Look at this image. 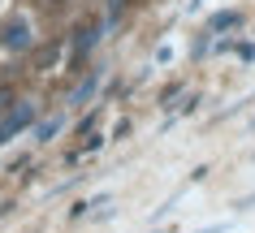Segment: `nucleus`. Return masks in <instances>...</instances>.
<instances>
[{
    "mask_svg": "<svg viewBox=\"0 0 255 233\" xmlns=\"http://www.w3.org/2000/svg\"><path fill=\"white\" fill-rule=\"evenodd\" d=\"M56 130H61V117H52V121H43V125H39V138H52Z\"/></svg>",
    "mask_w": 255,
    "mask_h": 233,
    "instance_id": "5",
    "label": "nucleus"
},
{
    "mask_svg": "<svg viewBox=\"0 0 255 233\" xmlns=\"http://www.w3.org/2000/svg\"><path fill=\"white\" fill-rule=\"evenodd\" d=\"M234 26H238V13H225V17L212 22V30H234Z\"/></svg>",
    "mask_w": 255,
    "mask_h": 233,
    "instance_id": "4",
    "label": "nucleus"
},
{
    "mask_svg": "<svg viewBox=\"0 0 255 233\" xmlns=\"http://www.w3.org/2000/svg\"><path fill=\"white\" fill-rule=\"evenodd\" d=\"M91 43H95V26H82V30H78V43H74V52H87Z\"/></svg>",
    "mask_w": 255,
    "mask_h": 233,
    "instance_id": "3",
    "label": "nucleus"
},
{
    "mask_svg": "<svg viewBox=\"0 0 255 233\" xmlns=\"http://www.w3.org/2000/svg\"><path fill=\"white\" fill-rule=\"evenodd\" d=\"M30 121H35V108H30V104H13V108L0 117V143H9L13 134H22Z\"/></svg>",
    "mask_w": 255,
    "mask_h": 233,
    "instance_id": "1",
    "label": "nucleus"
},
{
    "mask_svg": "<svg viewBox=\"0 0 255 233\" xmlns=\"http://www.w3.org/2000/svg\"><path fill=\"white\" fill-rule=\"evenodd\" d=\"M0 43H4L9 52H22V48H30V22H26V17L4 22V30H0Z\"/></svg>",
    "mask_w": 255,
    "mask_h": 233,
    "instance_id": "2",
    "label": "nucleus"
}]
</instances>
